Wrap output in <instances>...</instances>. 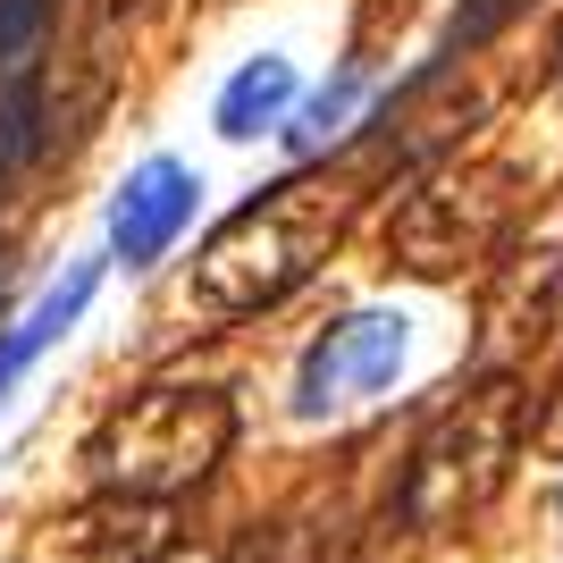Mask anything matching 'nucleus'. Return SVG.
I'll return each mask as SVG.
<instances>
[{"instance_id":"9d476101","label":"nucleus","mask_w":563,"mask_h":563,"mask_svg":"<svg viewBox=\"0 0 563 563\" xmlns=\"http://www.w3.org/2000/svg\"><path fill=\"white\" fill-rule=\"evenodd\" d=\"M51 143V93H43V59L0 68V202L18 194V177L43 161Z\"/></svg>"},{"instance_id":"1a4fd4ad","label":"nucleus","mask_w":563,"mask_h":563,"mask_svg":"<svg viewBox=\"0 0 563 563\" xmlns=\"http://www.w3.org/2000/svg\"><path fill=\"white\" fill-rule=\"evenodd\" d=\"M295 68H286L278 51H261V59H244V68L219 85V101H211V126L228 143H261V135H278L286 126V110H295Z\"/></svg>"},{"instance_id":"39448f33","label":"nucleus","mask_w":563,"mask_h":563,"mask_svg":"<svg viewBox=\"0 0 563 563\" xmlns=\"http://www.w3.org/2000/svg\"><path fill=\"white\" fill-rule=\"evenodd\" d=\"M404 353H412L404 311H353V320H336V329L303 353V371H295V412H303V421H329L345 404L396 387Z\"/></svg>"},{"instance_id":"7ed1b4c3","label":"nucleus","mask_w":563,"mask_h":563,"mask_svg":"<svg viewBox=\"0 0 563 563\" xmlns=\"http://www.w3.org/2000/svg\"><path fill=\"white\" fill-rule=\"evenodd\" d=\"M530 446V396H521V378H479L463 396L421 429V446H412V471H404V505L438 530V521H463L479 514L496 488H505V471L521 463Z\"/></svg>"},{"instance_id":"f8f14e48","label":"nucleus","mask_w":563,"mask_h":563,"mask_svg":"<svg viewBox=\"0 0 563 563\" xmlns=\"http://www.w3.org/2000/svg\"><path fill=\"white\" fill-rule=\"evenodd\" d=\"M353 110H362V76H336V85H320V93L311 101H295V110H286V143H295V152H320V143H336L353 126Z\"/></svg>"},{"instance_id":"f257e3e1","label":"nucleus","mask_w":563,"mask_h":563,"mask_svg":"<svg viewBox=\"0 0 563 563\" xmlns=\"http://www.w3.org/2000/svg\"><path fill=\"white\" fill-rule=\"evenodd\" d=\"M353 219V194L345 177L329 168H286L278 186H261L244 211H228L202 253H194V278H186V311L211 320V329H235V320H261L278 311L303 278H320V261L336 253V235Z\"/></svg>"},{"instance_id":"20e7f679","label":"nucleus","mask_w":563,"mask_h":563,"mask_svg":"<svg viewBox=\"0 0 563 563\" xmlns=\"http://www.w3.org/2000/svg\"><path fill=\"white\" fill-rule=\"evenodd\" d=\"M514 219V168L505 161H446L387 211V269L412 278H463L496 253Z\"/></svg>"},{"instance_id":"423d86ee","label":"nucleus","mask_w":563,"mask_h":563,"mask_svg":"<svg viewBox=\"0 0 563 563\" xmlns=\"http://www.w3.org/2000/svg\"><path fill=\"white\" fill-rule=\"evenodd\" d=\"M194 211H202V177H194L186 161H168V152L135 161L110 194V261H126V269L168 261L177 235L194 228Z\"/></svg>"},{"instance_id":"6e6552de","label":"nucleus","mask_w":563,"mask_h":563,"mask_svg":"<svg viewBox=\"0 0 563 563\" xmlns=\"http://www.w3.org/2000/svg\"><path fill=\"white\" fill-rule=\"evenodd\" d=\"M93 295H101V261L85 253V261H68V278H59V286H43V303L25 311V320L0 329V404H9V387H18V378L34 371V362H43L85 311H93Z\"/></svg>"},{"instance_id":"dca6fc26","label":"nucleus","mask_w":563,"mask_h":563,"mask_svg":"<svg viewBox=\"0 0 563 563\" xmlns=\"http://www.w3.org/2000/svg\"><path fill=\"white\" fill-rule=\"evenodd\" d=\"M143 563H219V555H202V547H177V539H168V547H152Z\"/></svg>"},{"instance_id":"ddd939ff","label":"nucleus","mask_w":563,"mask_h":563,"mask_svg":"<svg viewBox=\"0 0 563 563\" xmlns=\"http://www.w3.org/2000/svg\"><path fill=\"white\" fill-rule=\"evenodd\" d=\"M219 563H329V539H320L303 514H286V521H253Z\"/></svg>"},{"instance_id":"9b49d317","label":"nucleus","mask_w":563,"mask_h":563,"mask_svg":"<svg viewBox=\"0 0 563 563\" xmlns=\"http://www.w3.org/2000/svg\"><path fill=\"white\" fill-rule=\"evenodd\" d=\"M421 539H429V521L396 496V505H387V514H371L329 563H412V555H421Z\"/></svg>"},{"instance_id":"0eeeda50","label":"nucleus","mask_w":563,"mask_h":563,"mask_svg":"<svg viewBox=\"0 0 563 563\" xmlns=\"http://www.w3.org/2000/svg\"><path fill=\"white\" fill-rule=\"evenodd\" d=\"M152 547H168V505L101 488L85 514L51 521V563H143Z\"/></svg>"},{"instance_id":"4468645a","label":"nucleus","mask_w":563,"mask_h":563,"mask_svg":"<svg viewBox=\"0 0 563 563\" xmlns=\"http://www.w3.org/2000/svg\"><path fill=\"white\" fill-rule=\"evenodd\" d=\"M68 0H0V68H18V59H43L51 25H59Z\"/></svg>"},{"instance_id":"f03ea898","label":"nucleus","mask_w":563,"mask_h":563,"mask_svg":"<svg viewBox=\"0 0 563 563\" xmlns=\"http://www.w3.org/2000/svg\"><path fill=\"white\" fill-rule=\"evenodd\" d=\"M228 446H235V404L219 387H194V378H161V387H135L85 438V471L110 496L177 505L186 488H202L228 463Z\"/></svg>"},{"instance_id":"2eb2a0df","label":"nucleus","mask_w":563,"mask_h":563,"mask_svg":"<svg viewBox=\"0 0 563 563\" xmlns=\"http://www.w3.org/2000/svg\"><path fill=\"white\" fill-rule=\"evenodd\" d=\"M530 446H539V454H555V463H563V371H555V387L539 396V421H530Z\"/></svg>"},{"instance_id":"f3484780","label":"nucleus","mask_w":563,"mask_h":563,"mask_svg":"<svg viewBox=\"0 0 563 563\" xmlns=\"http://www.w3.org/2000/svg\"><path fill=\"white\" fill-rule=\"evenodd\" d=\"M555 505H563V496H555Z\"/></svg>"}]
</instances>
